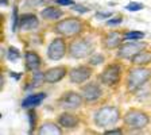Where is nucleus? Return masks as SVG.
<instances>
[{
    "instance_id": "32",
    "label": "nucleus",
    "mask_w": 151,
    "mask_h": 135,
    "mask_svg": "<svg viewBox=\"0 0 151 135\" xmlns=\"http://www.w3.org/2000/svg\"><path fill=\"white\" fill-rule=\"evenodd\" d=\"M112 15H113V14L111 12V11H109V12H103V11H100V12L96 14V18H97V19H107V20H108L109 18H112Z\"/></svg>"
},
{
    "instance_id": "33",
    "label": "nucleus",
    "mask_w": 151,
    "mask_h": 135,
    "mask_svg": "<svg viewBox=\"0 0 151 135\" xmlns=\"http://www.w3.org/2000/svg\"><path fill=\"white\" fill-rule=\"evenodd\" d=\"M122 132H123V130H122V129H120V127H119V129L107 130V131H105V134H107V135H109V134H122Z\"/></svg>"
},
{
    "instance_id": "18",
    "label": "nucleus",
    "mask_w": 151,
    "mask_h": 135,
    "mask_svg": "<svg viewBox=\"0 0 151 135\" xmlns=\"http://www.w3.org/2000/svg\"><path fill=\"white\" fill-rule=\"evenodd\" d=\"M62 127L60 126L58 122H53V120H46L42 123V126L38 130L39 135H61L62 134Z\"/></svg>"
},
{
    "instance_id": "25",
    "label": "nucleus",
    "mask_w": 151,
    "mask_h": 135,
    "mask_svg": "<svg viewBox=\"0 0 151 135\" xmlns=\"http://www.w3.org/2000/svg\"><path fill=\"white\" fill-rule=\"evenodd\" d=\"M22 57V54H20V51L16 49V47H8V51H7V58H8L9 61H18L19 58Z\"/></svg>"
},
{
    "instance_id": "10",
    "label": "nucleus",
    "mask_w": 151,
    "mask_h": 135,
    "mask_svg": "<svg viewBox=\"0 0 151 135\" xmlns=\"http://www.w3.org/2000/svg\"><path fill=\"white\" fill-rule=\"evenodd\" d=\"M92 73H93V70H92L91 65H80L76 66V68H72L68 73V76H69V81L72 84L81 85L91 79Z\"/></svg>"
},
{
    "instance_id": "15",
    "label": "nucleus",
    "mask_w": 151,
    "mask_h": 135,
    "mask_svg": "<svg viewBox=\"0 0 151 135\" xmlns=\"http://www.w3.org/2000/svg\"><path fill=\"white\" fill-rule=\"evenodd\" d=\"M57 122L60 123V126L62 127V129L74 130V129H77L80 124V118L77 116V115H74L73 112H70V111H63L60 116H58Z\"/></svg>"
},
{
    "instance_id": "11",
    "label": "nucleus",
    "mask_w": 151,
    "mask_h": 135,
    "mask_svg": "<svg viewBox=\"0 0 151 135\" xmlns=\"http://www.w3.org/2000/svg\"><path fill=\"white\" fill-rule=\"evenodd\" d=\"M81 95L85 103H96L97 100H100L103 97V88H101V85L99 82L91 81L88 84L82 85Z\"/></svg>"
},
{
    "instance_id": "14",
    "label": "nucleus",
    "mask_w": 151,
    "mask_h": 135,
    "mask_svg": "<svg viewBox=\"0 0 151 135\" xmlns=\"http://www.w3.org/2000/svg\"><path fill=\"white\" fill-rule=\"evenodd\" d=\"M69 73L68 68L66 66H54V68H50L45 72V81L47 84H55V82H60L61 80L65 77L66 74Z\"/></svg>"
},
{
    "instance_id": "20",
    "label": "nucleus",
    "mask_w": 151,
    "mask_h": 135,
    "mask_svg": "<svg viewBox=\"0 0 151 135\" xmlns=\"http://www.w3.org/2000/svg\"><path fill=\"white\" fill-rule=\"evenodd\" d=\"M131 64L135 66H146V65H150L151 64V51L150 50H140L138 54L132 57L131 60Z\"/></svg>"
},
{
    "instance_id": "3",
    "label": "nucleus",
    "mask_w": 151,
    "mask_h": 135,
    "mask_svg": "<svg viewBox=\"0 0 151 135\" xmlns=\"http://www.w3.org/2000/svg\"><path fill=\"white\" fill-rule=\"evenodd\" d=\"M93 53H94V43L93 41H91V38L76 37L68 45V56L70 58H74V60L88 58Z\"/></svg>"
},
{
    "instance_id": "13",
    "label": "nucleus",
    "mask_w": 151,
    "mask_h": 135,
    "mask_svg": "<svg viewBox=\"0 0 151 135\" xmlns=\"http://www.w3.org/2000/svg\"><path fill=\"white\" fill-rule=\"evenodd\" d=\"M39 25H41V22H39L38 16L31 12L23 14L19 19V28L22 31H34L39 27Z\"/></svg>"
},
{
    "instance_id": "9",
    "label": "nucleus",
    "mask_w": 151,
    "mask_h": 135,
    "mask_svg": "<svg viewBox=\"0 0 151 135\" xmlns=\"http://www.w3.org/2000/svg\"><path fill=\"white\" fill-rule=\"evenodd\" d=\"M68 53V45L63 37H57L47 46V58L51 61H60Z\"/></svg>"
},
{
    "instance_id": "1",
    "label": "nucleus",
    "mask_w": 151,
    "mask_h": 135,
    "mask_svg": "<svg viewBox=\"0 0 151 135\" xmlns=\"http://www.w3.org/2000/svg\"><path fill=\"white\" fill-rule=\"evenodd\" d=\"M85 30V23L82 19L80 18H63L61 20L54 23L53 26V31L57 35L63 38H76L81 35Z\"/></svg>"
},
{
    "instance_id": "17",
    "label": "nucleus",
    "mask_w": 151,
    "mask_h": 135,
    "mask_svg": "<svg viewBox=\"0 0 151 135\" xmlns=\"http://www.w3.org/2000/svg\"><path fill=\"white\" fill-rule=\"evenodd\" d=\"M24 65L26 69L28 72H35L41 68L42 65V58L39 54L34 50H26L24 51Z\"/></svg>"
},
{
    "instance_id": "21",
    "label": "nucleus",
    "mask_w": 151,
    "mask_h": 135,
    "mask_svg": "<svg viewBox=\"0 0 151 135\" xmlns=\"http://www.w3.org/2000/svg\"><path fill=\"white\" fill-rule=\"evenodd\" d=\"M45 72H41V70H35V72H32V80L31 82H30V85H27L26 87V91H30V89H37L39 88V87H42V85L45 84Z\"/></svg>"
},
{
    "instance_id": "5",
    "label": "nucleus",
    "mask_w": 151,
    "mask_h": 135,
    "mask_svg": "<svg viewBox=\"0 0 151 135\" xmlns=\"http://www.w3.org/2000/svg\"><path fill=\"white\" fill-rule=\"evenodd\" d=\"M123 122L124 126L128 127L129 130H143L148 126L150 123V115L147 112L142 110H136L132 108L126 112V115L123 116Z\"/></svg>"
},
{
    "instance_id": "30",
    "label": "nucleus",
    "mask_w": 151,
    "mask_h": 135,
    "mask_svg": "<svg viewBox=\"0 0 151 135\" xmlns=\"http://www.w3.org/2000/svg\"><path fill=\"white\" fill-rule=\"evenodd\" d=\"M72 9H73V11H77V12H81V14L89 12V8H88V7L82 6V4H74V6H72Z\"/></svg>"
},
{
    "instance_id": "23",
    "label": "nucleus",
    "mask_w": 151,
    "mask_h": 135,
    "mask_svg": "<svg viewBox=\"0 0 151 135\" xmlns=\"http://www.w3.org/2000/svg\"><path fill=\"white\" fill-rule=\"evenodd\" d=\"M105 62V56L101 53H93L88 57V64L91 66H96V65H100V64Z\"/></svg>"
},
{
    "instance_id": "29",
    "label": "nucleus",
    "mask_w": 151,
    "mask_h": 135,
    "mask_svg": "<svg viewBox=\"0 0 151 135\" xmlns=\"http://www.w3.org/2000/svg\"><path fill=\"white\" fill-rule=\"evenodd\" d=\"M46 1L47 0H27L26 4H27L28 7H41V6H43Z\"/></svg>"
},
{
    "instance_id": "8",
    "label": "nucleus",
    "mask_w": 151,
    "mask_h": 135,
    "mask_svg": "<svg viewBox=\"0 0 151 135\" xmlns=\"http://www.w3.org/2000/svg\"><path fill=\"white\" fill-rule=\"evenodd\" d=\"M147 45L142 41H124L117 47V58L120 60H131L132 57L138 54L140 50L146 49Z\"/></svg>"
},
{
    "instance_id": "34",
    "label": "nucleus",
    "mask_w": 151,
    "mask_h": 135,
    "mask_svg": "<svg viewBox=\"0 0 151 135\" xmlns=\"http://www.w3.org/2000/svg\"><path fill=\"white\" fill-rule=\"evenodd\" d=\"M9 76H11V77H14L15 80H19L20 77H22V73H19V74H16V72H9Z\"/></svg>"
},
{
    "instance_id": "22",
    "label": "nucleus",
    "mask_w": 151,
    "mask_h": 135,
    "mask_svg": "<svg viewBox=\"0 0 151 135\" xmlns=\"http://www.w3.org/2000/svg\"><path fill=\"white\" fill-rule=\"evenodd\" d=\"M124 41H140L145 38V32L136 31V30H128V31L123 32Z\"/></svg>"
},
{
    "instance_id": "31",
    "label": "nucleus",
    "mask_w": 151,
    "mask_h": 135,
    "mask_svg": "<svg viewBox=\"0 0 151 135\" xmlns=\"http://www.w3.org/2000/svg\"><path fill=\"white\" fill-rule=\"evenodd\" d=\"M58 6H62V7H68V6H74V0H54Z\"/></svg>"
},
{
    "instance_id": "19",
    "label": "nucleus",
    "mask_w": 151,
    "mask_h": 135,
    "mask_svg": "<svg viewBox=\"0 0 151 135\" xmlns=\"http://www.w3.org/2000/svg\"><path fill=\"white\" fill-rule=\"evenodd\" d=\"M45 99H46V93H43V92L27 95V96L22 100V107L27 108V110L35 108V107H38V105H41V104L43 103Z\"/></svg>"
},
{
    "instance_id": "35",
    "label": "nucleus",
    "mask_w": 151,
    "mask_h": 135,
    "mask_svg": "<svg viewBox=\"0 0 151 135\" xmlns=\"http://www.w3.org/2000/svg\"><path fill=\"white\" fill-rule=\"evenodd\" d=\"M0 1H1L3 6H7V4H8V0H0Z\"/></svg>"
},
{
    "instance_id": "12",
    "label": "nucleus",
    "mask_w": 151,
    "mask_h": 135,
    "mask_svg": "<svg viewBox=\"0 0 151 135\" xmlns=\"http://www.w3.org/2000/svg\"><path fill=\"white\" fill-rule=\"evenodd\" d=\"M124 42V37H123V32L120 31H108L103 35L101 38V45L105 50H113V49H117L120 45Z\"/></svg>"
},
{
    "instance_id": "16",
    "label": "nucleus",
    "mask_w": 151,
    "mask_h": 135,
    "mask_svg": "<svg viewBox=\"0 0 151 135\" xmlns=\"http://www.w3.org/2000/svg\"><path fill=\"white\" fill-rule=\"evenodd\" d=\"M41 18L46 22H58L61 19L63 18L65 12H63V9L58 8V7H54V6H47L45 8L41 9Z\"/></svg>"
},
{
    "instance_id": "27",
    "label": "nucleus",
    "mask_w": 151,
    "mask_h": 135,
    "mask_svg": "<svg viewBox=\"0 0 151 135\" xmlns=\"http://www.w3.org/2000/svg\"><path fill=\"white\" fill-rule=\"evenodd\" d=\"M143 8H145V6L142 3H138V1H131V3H128L126 6V9H128L131 12H136V11H140Z\"/></svg>"
},
{
    "instance_id": "7",
    "label": "nucleus",
    "mask_w": 151,
    "mask_h": 135,
    "mask_svg": "<svg viewBox=\"0 0 151 135\" xmlns=\"http://www.w3.org/2000/svg\"><path fill=\"white\" fill-rule=\"evenodd\" d=\"M85 100L82 97V95L76 91H66L61 95V97L58 99L57 104L58 107H61L65 111H74L78 110L84 105Z\"/></svg>"
},
{
    "instance_id": "2",
    "label": "nucleus",
    "mask_w": 151,
    "mask_h": 135,
    "mask_svg": "<svg viewBox=\"0 0 151 135\" xmlns=\"http://www.w3.org/2000/svg\"><path fill=\"white\" fill-rule=\"evenodd\" d=\"M151 79V70L146 66H135L128 70L126 80V88L128 92L135 93L145 84H147Z\"/></svg>"
},
{
    "instance_id": "26",
    "label": "nucleus",
    "mask_w": 151,
    "mask_h": 135,
    "mask_svg": "<svg viewBox=\"0 0 151 135\" xmlns=\"http://www.w3.org/2000/svg\"><path fill=\"white\" fill-rule=\"evenodd\" d=\"M19 19H20V15L18 14V6L12 7V31H18L19 27Z\"/></svg>"
},
{
    "instance_id": "28",
    "label": "nucleus",
    "mask_w": 151,
    "mask_h": 135,
    "mask_svg": "<svg viewBox=\"0 0 151 135\" xmlns=\"http://www.w3.org/2000/svg\"><path fill=\"white\" fill-rule=\"evenodd\" d=\"M123 23V16L122 15H117V16H113V18H109L107 20V26H119Z\"/></svg>"
},
{
    "instance_id": "6",
    "label": "nucleus",
    "mask_w": 151,
    "mask_h": 135,
    "mask_svg": "<svg viewBox=\"0 0 151 135\" xmlns=\"http://www.w3.org/2000/svg\"><path fill=\"white\" fill-rule=\"evenodd\" d=\"M122 73L123 66L119 62H112L104 68V70L99 76V80L105 87H115L116 84H119L120 79H122Z\"/></svg>"
},
{
    "instance_id": "24",
    "label": "nucleus",
    "mask_w": 151,
    "mask_h": 135,
    "mask_svg": "<svg viewBox=\"0 0 151 135\" xmlns=\"http://www.w3.org/2000/svg\"><path fill=\"white\" fill-rule=\"evenodd\" d=\"M28 122H30V130H28V132L31 134L35 130V127H37V112L34 111V108H30V111H28Z\"/></svg>"
},
{
    "instance_id": "4",
    "label": "nucleus",
    "mask_w": 151,
    "mask_h": 135,
    "mask_svg": "<svg viewBox=\"0 0 151 135\" xmlns=\"http://www.w3.org/2000/svg\"><path fill=\"white\" fill-rule=\"evenodd\" d=\"M120 120V110L116 105H104L94 112L93 122L100 129L115 126Z\"/></svg>"
}]
</instances>
